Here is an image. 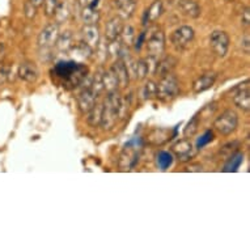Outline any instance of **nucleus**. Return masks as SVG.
Instances as JSON below:
<instances>
[{
    "label": "nucleus",
    "mask_w": 250,
    "mask_h": 250,
    "mask_svg": "<svg viewBox=\"0 0 250 250\" xmlns=\"http://www.w3.org/2000/svg\"><path fill=\"white\" fill-rule=\"evenodd\" d=\"M146 37H147V30H144V32H142V33L139 34V37L136 38L135 41V49L139 51L140 49H142V46H143L144 41H146Z\"/></svg>",
    "instance_id": "39"
},
{
    "label": "nucleus",
    "mask_w": 250,
    "mask_h": 250,
    "mask_svg": "<svg viewBox=\"0 0 250 250\" xmlns=\"http://www.w3.org/2000/svg\"><path fill=\"white\" fill-rule=\"evenodd\" d=\"M172 151L174 152L177 159L182 161V163L191 160L194 155H195V149H194L193 144L190 143L188 139H182L180 142H177L172 147Z\"/></svg>",
    "instance_id": "12"
},
{
    "label": "nucleus",
    "mask_w": 250,
    "mask_h": 250,
    "mask_svg": "<svg viewBox=\"0 0 250 250\" xmlns=\"http://www.w3.org/2000/svg\"><path fill=\"white\" fill-rule=\"evenodd\" d=\"M142 152V140L134 139L128 142L123 148L119 157V167L123 169H132L138 164Z\"/></svg>",
    "instance_id": "4"
},
{
    "label": "nucleus",
    "mask_w": 250,
    "mask_h": 250,
    "mask_svg": "<svg viewBox=\"0 0 250 250\" xmlns=\"http://www.w3.org/2000/svg\"><path fill=\"white\" fill-rule=\"evenodd\" d=\"M156 92H157V84L153 82H148L142 89V96L144 100H151L156 97Z\"/></svg>",
    "instance_id": "33"
},
{
    "label": "nucleus",
    "mask_w": 250,
    "mask_h": 250,
    "mask_svg": "<svg viewBox=\"0 0 250 250\" xmlns=\"http://www.w3.org/2000/svg\"><path fill=\"white\" fill-rule=\"evenodd\" d=\"M244 46H245V53L249 54V36L246 34L245 41H244Z\"/></svg>",
    "instance_id": "44"
},
{
    "label": "nucleus",
    "mask_w": 250,
    "mask_h": 250,
    "mask_svg": "<svg viewBox=\"0 0 250 250\" xmlns=\"http://www.w3.org/2000/svg\"><path fill=\"white\" fill-rule=\"evenodd\" d=\"M163 12H164V3H163V0H155L149 5V8L146 9V12H144L143 24L148 25L151 24V22H155L163 15Z\"/></svg>",
    "instance_id": "16"
},
{
    "label": "nucleus",
    "mask_w": 250,
    "mask_h": 250,
    "mask_svg": "<svg viewBox=\"0 0 250 250\" xmlns=\"http://www.w3.org/2000/svg\"><path fill=\"white\" fill-rule=\"evenodd\" d=\"M97 97H99V95L92 89V86H83L80 95L78 96L79 109L83 114H86L92 107L95 106Z\"/></svg>",
    "instance_id": "11"
},
{
    "label": "nucleus",
    "mask_w": 250,
    "mask_h": 250,
    "mask_svg": "<svg viewBox=\"0 0 250 250\" xmlns=\"http://www.w3.org/2000/svg\"><path fill=\"white\" fill-rule=\"evenodd\" d=\"M29 3L33 4L36 8H40V7H42V4H43V0H29Z\"/></svg>",
    "instance_id": "41"
},
{
    "label": "nucleus",
    "mask_w": 250,
    "mask_h": 250,
    "mask_svg": "<svg viewBox=\"0 0 250 250\" xmlns=\"http://www.w3.org/2000/svg\"><path fill=\"white\" fill-rule=\"evenodd\" d=\"M180 93V83L173 74H169L161 78V82L157 84L156 97L164 103H169L178 96Z\"/></svg>",
    "instance_id": "3"
},
{
    "label": "nucleus",
    "mask_w": 250,
    "mask_h": 250,
    "mask_svg": "<svg viewBox=\"0 0 250 250\" xmlns=\"http://www.w3.org/2000/svg\"><path fill=\"white\" fill-rule=\"evenodd\" d=\"M212 140H213V132L211 131V130H208V131H206L205 134H203V135L197 140V148L198 149H202V148H205L207 144L211 143Z\"/></svg>",
    "instance_id": "36"
},
{
    "label": "nucleus",
    "mask_w": 250,
    "mask_h": 250,
    "mask_svg": "<svg viewBox=\"0 0 250 250\" xmlns=\"http://www.w3.org/2000/svg\"><path fill=\"white\" fill-rule=\"evenodd\" d=\"M111 70L117 76V80H118V85L121 88H126L130 83V74H128L127 66L125 64V62L122 59H118L115 62L114 64L111 66Z\"/></svg>",
    "instance_id": "17"
},
{
    "label": "nucleus",
    "mask_w": 250,
    "mask_h": 250,
    "mask_svg": "<svg viewBox=\"0 0 250 250\" xmlns=\"http://www.w3.org/2000/svg\"><path fill=\"white\" fill-rule=\"evenodd\" d=\"M37 9L38 8H36L33 4H30L28 1V3L25 4V15H26L29 19H33V17L36 16V13H37Z\"/></svg>",
    "instance_id": "38"
},
{
    "label": "nucleus",
    "mask_w": 250,
    "mask_h": 250,
    "mask_svg": "<svg viewBox=\"0 0 250 250\" xmlns=\"http://www.w3.org/2000/svg\"><path fill=\"white\" fill-rule=\"evenodd\" d=\"M83 41L86 45H89L92 49H95L99 46L100 42V29L97 24H85L82 29Z\"/></svg>",
    "instance_id": "13"
},
{
    "label": "nucleus",
    "mask_w": 250,
    "mask_h": 250,
    "mask_svg": "<svg viewBox=\"0 0 250 250\" xmlns=\"http://www.w3.org/2000/svg\"><path fill=\"white\" fill-rule=\"evenodd\" d=\"M58 37H59V24L58 22L49 24L42 29L38 36V46L43 50L50 49L57 43Z\"/></svg>",
    "instance_id": "9"
},
{
    "label": "nucleus",
    "mask_w": 250,
    "mask_h": 250,
    "mask_svg": "<svg viewBox=\"0 0 250 250\" xmlns=\"http://www.w3.org/2000/svg\"><path fill=\"white\" fill-rule=\"evenodd\" d=\"M242 161H244V153L241 152H236L232 156L228 157V161L224 165V172L227 173H232V172H237L238 168L241 167Z\"/></svg>",
    "instance_id": "23"
},
{
    "label": "nucleus",
    "mask_w": 250,
    "mask_h": 250,
    "mask_svg": "<svg viewBox=\"0 0 250 250\" xmlns=\"http://www.w3.org/2000/svg\"><path fill=\"white\" fill-rule=\"evenodd\" d=\"M53 78L61 80L62 85L67 89H74L80 86L83 80L88 75V68L82 63H76L75 61L59 62L51 71Z\"/></svg>",
    "instance_id": "1"
},
{
    "label": "nucleus",
    "mask_w": 250,
    "mask_h": 250,
    "mask_svg": "<svg viewBox=\"0 0 250 250\" xmlns=\"http://www.w3.org/2000/svg\"><path fill=\"white\" fill-rule=\"evenodd\" d=\"M74 36L71 33L70 30H67L63 34H59V37L57 40V43L55 45L58 46V49L61 51H64V53H68L71 50V47L74 46Z\"/></svg>",
    "instance_id": "24"
},
{
    "label": "nucleus",
    "mask_w": 250,
    "mask_h": 250,
    "mask_svg": "<svg viewBox=\"0 0 250 250\" xmlns=\"http://www.w3.org/2000/svg\"><path fill=\"white\" fill-rule=\"evenodd\" d=\"M156 163H157V167H159L161 170H167V169L173 164L172 153L167 151H160L156 155Z\"/></svg>",
    "instance_id": "28"
},
{
    "label": "nucleus",
    "mask_w": 250,
    "mask_h": 250,
    "mask_svg": "<svg viewBox=\"0 0 250 250\" xmlns=\"http://www.w3.org/2000/svg\"><path fill=\"white\" fill-rule=\"evenodd\" d=\"M43 8H45L46 16H54L55 11H57L58 5H59V0H43Z\"/></svg>",
    "instance_id": "34"
},
{
    "label": "nucleus",
    "mask_w": 250,
    "mask_h": 250,
    "mask_svg": "<svg viewBox=\"0 0 250 250\" xmlns=\"http://www.w3.org/2000/svg\"><path fill=\"white\" fill-rule=\"evenodd\" d=\"M71 53H72V57L76 61H85L88 58H90L92 53H93V49L90 47L89 45H86L85 42H79V43H74V46L71 47L70 50Z\"/></svg>",
    "instance_id": "20"
},
{
    "label": "nucleus",
    "mask_w": 250,
    "mask_h": 250,
    "mask_svg": "<svg viewBox=\"0 0 250 250\" xmlns=\"http://www.w3.org/2000/svg\"><path fill=\"white\" fill-rule=\"evenodd\" d=\"M178 1H180V0H178Z\"/></svg>",
    "instance_id": "45"
},
{
    "label": "nucleus",
    "mask_w": 250,
    "mask_h": 250,
    "mask_svg": "<svg viewBox=\"0 0 250 250\" xmlns=\"http://www.w3.org/2000/svg\"><path fill=\"white\" fill-rule=\"evenodd\" d=\"M134 37H135V30H134V28H132L131 25H126V26H123L122 33H121V36H119V38H121V40H119L121 43L125 46L131 45Z\"/></svg>",
    "instance_id": "30"
},
{
    "label": "nucleus",
    "mask_w": 250,
    "mask_h": 250,
    "mask_svg": "<svg viewBox=\"0 0 250 250\" xmlns=\"http://www.w3.org/2000/svg\"><path fill=\"white\" fill-rule=\"evenodd\" d=\"M216 78L217 75L215 72H212V71L206 72L202 76H199L193 84L194 93H202V92L209 89L215 84V82H216Z\"/></svg>",
    "instance_id": "15"
},
{
    "label": "nucleus",
    "mask_w": 250,
    "mask_h": 250,
    "mask_svg": "<svg viewBox=\"0 0 250 250\" xmlns=\"http://www.w3.org/2000/svg\"><path fill=\"white\" fill-rule=\"evenodd\" d=\"M237 148H238V142H232V143L227 144L226 147H223L220 153H223V155L227 156V157H229V156H232L233 153L237 152Z\"/></svg>",
    "instance_id": "37"
},
{
    "label": "nucleus",
    "mask_w": 250,
    "mask_h": 250,
    "mask_svg": "<svg viewBox=\"0 0 250 250\" xmlns=\"http://www.w3.org/2000/svg\"><path fill=\"white\" fill-rule=\"evenodd\" d=\"M177 64V59L173 57H165L164 59H161L159 63H157V66H156V75L157 76H160V78H164L167 75L172 74L173 70H174V67Z\"/></svg>",
    "instance_id": "19"
},
{
    "label": "nucleus",
    "mask_w": 250,
    "mask_h": 250,
    "mask_svg": "<svg viewBox=\"0 0 250 250\" xmlns=\"http://www.w3.org/2000/svg\"><path fill=\"white\" fill-rule=\"evenodd\" d=\"M121 100L122 96L119 95L118 90H113L107 93L105 103L103 104V119L101 126L104 130L114 128L119 119V110H121Z\"/></svg>",
    "instance_id": "2"
},
{
    "label": "nucleus",
    "mask_w": 250,
    "mask_h": 250,
    "mask_svg": "<svg viewBox=\"0 0 250 250\" xmlns=\"http://www.w3.org/2000/svg\"><path fill=\"white\" fill-rule=\"evenodd\" d=\"M19 76L25 82L36 83L38 80L40 72H38L37 66L34 64L33 62H24L19 67Z\"/></svg>",
    "instance_id": "14"
},
{
    "label": "nucleus",
    "mask_w": 250,
    "mask_h": 250,
    "mask_svg": "<svg viewBox=\"0 0 250 250\" xmlns=\"http://www.w3.org/2000/svg\"><path fill=\"white\" fill-rule=\"evenodd\" d=\"M82 17L85 24H97V21L100 20L99 9L92 7V5H86L83 8Z\"/></svg>",
    "instance_id": "27"
},
{
    "label": "nucleus",
    "mask_w": 250,
    "mask_h": 250,
    "mask_svg": "<svg viewBox=\"0 0 250 250\" xmlns=\"http://www.w3.org/2000/svg\"><path fill=\"white\" fill-rule=\"evenodd\" d=\"M123 24L122 19L121 17H113L109 22L106 24V28H105V37L109 42L115 41V40H119V36L122 33Z\"/></svg>",
    "instance_id": "18"
},
{
    "label": "nucleus",
    "mask_w": 250,
    "mask_h": 250,
    "mask_svg": "<svg viewBox=\"0 0 250 250\" xmlns=\"http://www.w3.org/2000/svg\"><path fill=\"white\" fill-rule=\"evenodd\" d=\"M209 45L217 57H226L229 49V37L224 30H215L209 37Z\"/></svg>",
    "instance_id": "8"
},
{
    "label": "nucleus",
    "mask_w": 250,
    "mask_h": 250,
    "mask_svg": "<svg viewBox=\"0 0 250 250\" xmlns=\"http://www.w3.org/2000/svg\"><path fill=\"white\" fill-rule=\"evenodd\" d=\"M70 8H68V4L67 3H61L59 1V5H58L57 11H55V15L54 17L57 19V22H63V21L67 20V17L70 16Z\"/></svg>",
    "instance_id": "32"
},
{
    "label": "nucleus",
    "mask_w": 250,
    "mask_h": 250,
    "mask_svg": "<svg viewBox=\"0 0 250 250\" xmlns=\"http://www.w3.org/2000/svg\"><path fill=\"white\" fill-rule=\"evenodd\" d=\"M194 29L191 26L184 25L174 30L172 34V43L177 50H185L194 40Z\"/></svg>",
    "instance_id": "7"
},
{
    "label": "nucleus",
    "mask_w": 250,
    "mask_h": 250,
    "mask_svg": "<svg viewBox=\"0 0 250 250\" xmlns=\"http://www.w3.org/2000/svg\"><path fill=\"white\" fill-rule=\"evenodd\" d=\"M103 85L104 89L107 90V93L113 92V90H118V80H117V76H115V74L113 72L111 68L107 71H104Z\"/></svg>",
    "instance_id": "25"
},
{
    "label": "nucleus",
    "mask_w": 250,
    "mask_h": 250,
    "mask_svg": "<svg viewBox=\"0 0 250 250\" xmlns=\"http://www.w3.org/2000/svg\"><path fill=\"white\" fill-rule=\"evenodd\" d=\"M127 1H130V0H114V5L117 7V8H119L121 5L126 4Z\"/></svg>",
    "instance_id": "43"
},
{
    "label": "nucleus",
    "mask_w": 250,
    "mask_h": 250,
    "mask_svg": "<svg viewBox=\"0 0 250 250\" xmlns=\"http://www.w3.org/2000/svg\"><path fill=\"white\" fill-rule=\"evenodd\" d=\"M146 45L149 58L152 59H159L164 54L165 50V34L159 28L151 29L149 36L146 37Z\"/></svg>",
    "instance_id": "5"
},
{
    "label": "nucleus",
    "mask_w": 250,
    "mask_h": 250,
    "mask_svg": "<svg viewBox=\"0 0 250 250\" xmlns=\"http://www.w3.org/2000/svg\"><path fill=\"white\" fill-rule=\"evenodd\" d=\"M136 8V0H130L126 4L119 7V17L121 19H130L134 15Z\"/></svg>",
    "instance_id": "31"
},
{
    "label": "nucleus",
    "mask_w": 250,
    "mask_h": 250,
    "mask_svg": "<svg viewBox=\"0 0 250 250\" xmlns=\"http://www.w3.org/2000/svg\"><path fill=\"white\" fill-rule=\"evenodd\" d=\"M242 22H244V25H249V22H250L249 8H245V11L242 12Z\"/></svg>",
    "instance_id": "40"
},
{
    "label": "nucleus",
    "mask_w": 250,
    "mask_h": 250,
    "mask_svg": "<svg viewBox=\"0 0 250 250\" xmlns=\"http://www.w3.org/2000/svg\"><path fill=\"white\" fill-rule=\"evenodd\" d=\"M161 138H164L167 142H168L169 139H170V132L168 131V130H163V128H157V130H153V131L149 134V138H148V140L151 142L152 144H164L165 142Z\"/></svg>",
    "instance_id": "29"
},
{
    "label": "nucleus",
    "mask_w": 250,
    "mask_h": 250,
    "mask_svg": "<svg viewBox=\"0 0 250 250\" xmlns=\"http://www.w3.org/2000/svg\"><path fill=\"white\" fill-rule=\"evenodd\" d=\"M237 126L238 115L233 110L223 111L213 122V127L216 128V131L220 132L222 135H230L232 132L236 131Z\"/></svg>",
    "instance_id": "6"
},
{
    "label": "nucleus",
    "mask_w": 250,
    "mask_h": 250,
    "mask_svg": "<svg viewBox=\"0 0 250 250\" xmlns=\"http://www.w3.org/2000/svg\"><path fill=\"white\" fill-rule=\"evenodd\" d=\"M198 127H199V118H198V115H194L191 121L188 123L186 128H185V135L193 136L198 131Z\"/></svg>",
    "instance_id": "35"
},
{
    "label": "nucleus",
    "mask_w": 250,
    "mask_h": 250,
    "mask_svg": "<svg viewBox=\"0 0 250 250\" xmlns=\"http://www.w3.org/2000/svg\"><path fill=\"white\" fill-rule=\"evenodd\" d=\"M233 103L245 111L250 109V80H245L233 89Z\"/></svg>",
    "instance_id": "10"
},
{
    "label": "nucleus",
    "mask_w": 250,
    "mask_h": 250,
    "mask_svg": "<svg viewBox=\"0 0 250 250\" xmlns=\"http://www.w3.org/2000/svg\"><path fill=\"white\" fill-rule=\"evenodd\" d=\"M86 121L89 123L92 127H97L99 125H101V119H103V104H95V106L92 107L88 113Z\"/></svg>",
    "instance_id": "22"
},
{
    "label": "nucleus",
    "mask_w": 250,
    "mask_h": 250,
    "mask_svg": "<svg viewBox=\"0 0 250 250\" xmlns=\"http://www.w3.org/2000/svg\"><path fill=\"white\" fill-rule=\"evenodd\" d=\"M180 8L184 15L191 19H197L201 15V7L194 0H180Z\"/></svg>",
    "instance_id": "21"
},
{
    "label": "nucleus",
    "mask_w": 250,
    "mask_h": 250,
    "mask_svg": "<svg viewBox=\"0 0 250 250\" xmlns=\"http://www.w3.org/2000/svg\"><path fill=\"white\" fill-rule=\"evenodd\" d=\"M132 72L135 75L136 80H143V79L147 78L148 72H149V64H148V62L144 61V59H140V61L135 62L132 64Z\"/></svg>",
    "instance_id": "26"
},
{
    "label": "nucleus",
    "mask_w": 250,
    "mask_h": 250,
    "mask_svg": "<svg viewBox=\"0 0 250 250\" xmlns=\"http://www.w3.org/2000/svg\"><path fill=\"white\" fill-rule=\"evenodd\" d=\"M188 170H191V172H201L202 170V165H199V164H197V165H191V167H189V168H188Z\"/></svg>",
    "instance_id": "42"
}]
</instances>
